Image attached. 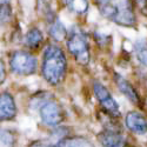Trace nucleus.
Segmentation results:
<instances>
[{
	"label": "nucleus",
	"mask_w": 147,
	"mask_h": 147,
	"mask_svg": "<svg viewBox=\"0 0 147 147\" xmlns=\"http://www.w3.org/2000/svg\"><path fill=\"white\" fill-rule=\"evenodd\" d=\"M42 40H44L42 33L36 27H32L25 35V42L32 50H36V48L41 45Z\"/></svg>",
	"instance_id": "13"
},
{
	"label": "nucleus",
	"mask_w": 147,
	"mask_h": 147,
	"mask_svg": "<svg viewBox=\"0 0 147 147\" xmlns=\"http://www.w3.org/2000/svg\"><path fill=\"white\" fill-rule=\"evenodd\" d=\"M93 90H94V94L96 96L98 101H99L102 111L114 119L120 117V109L119 106L117 104V101L114 100V98L112 96V94L109 93V91L100 82H94L93 85Z\"/></svg>",
	"instance_id": "5"
},
{
	"label": "nucleus",
	"mask_w": 147,
	"mask_h": 147,
	"mask_svg": "<svg viewBox=\"0 0 147 147\" xmlns=\"http://www.w3.org/2000/svg\"><path fill=\"white\" fill-rule=\"evenodd\" d=\"M38 11L44 16V18L48 17L53 11L51 8V0H38Z\"/></svg>",
	"instance_id": "17"
},
{
	"label": "nucleus",
	"mask_w": 147,
	"mask_h": 147,
	"mask_svg": "<svg viewBox=\"0 0 147 147\" xmlns=\"http://www.w3.org/2000/svg\"><path fill=\"white\" fill-rule=\"evenodd\" d=\"M50 100H52L51 94H47V92H39L38 94L33 95L32 100L30 101V106L33 109H40L46 102H48Z\"/></svg>",
	"instance_id": "16"
},
{
	"label": "nucleus",
	"mask_w": 147,
	"mask_h": 147,
	"mask_svg": "<svg viewBox=\"0 0 147 147\" xmlns=\"http://www.w3.org/2000/svg\"><path fill=\"white\" fill-rule=\"evenodd\" d=\"M17 115V105L8 92H3L0 96V119L1 121L13 120Z\"/></svg>",
	"instance_id": "10"
},
{
	"label": "nucleus",
	"mask_w": 147,
	"mask_h": 147,
	"mask_svg": "<svg viewBox=\"0 0 147 147\" xmlns=\"http://www.w3.org/2000/svg\"><path fill=\"white\" fill-rule=\"evenodd\" d=\"M67 69V60L64 51L57 45L46 46L42 64H41V74L44 79L50 85H59L64 80Z\"/></svg>",
	"instance_id": "1"
},
{
	"label": "nucleus",
	"mask_w": 147,
	"mask_h": 147,
	"mask_svg": "<svg viewBox=\"0 0 147 147\" xmlns=\"http://www.w3.org/2000/svg\"><path fill=\"white\" fill-rule=\"evenodd\" d=\"M55 147H94L93 142L84 137H67L54 145Z\"/></svg>",
	"instance_id": "12"
},
{
	"label": "nucleus",
	"mask_w": 147,
	"mask_h": 147,
	"mask_svg": "<svg viewBox=\"0 0 147 147\" xmlns=\"http://www.w3.org/2000/svg\"><path fill=\"white\" fill-rule=\"evenodd\" d=\"M46 22H47V30H48V34L51 35V38L54 39L55 41H63L65 39H67V31L64 26V24L61 22L57 16L53 13H51L48 17L45 18Z\"/></svg>",
	"instance_id": "11"
},
{
	"label": "nucleus",
	"mask_w": 147,
	"mask_h": 147,
	"mask_svg": "<svg viewBox=\"0 0 147 147\" xmlns=\"http://www.w3.org/2000/svg\"><path fill=\"white\" fill-rule=\"evenodd\" d=\"M65 5L68 7L71 12L79 16H82L88 9V1L87 0H64Z\"/></svg>",
	"instance_id": "14"
},
{
	"label": "nucleus",
	"mask_w": 147,
	"mask_h": 147,
	"mask_svg": "<svg viewBox=\"0 0 147 147\" xmlns=\"http://www.w3.org/2000/svg\"><path fill=\"white\" fill-rule=\"evenodd\" d=\"M4 78H5V72H4V64L1 63V82H4Z\"/></svg>",
	"instance_id": "22"
},
{
	"label": "nucleus",
	"mask_w": 147,
	"mask_h": 147,
	"mask_svg": "<svg viewBox=\"0 0 147 147\" xmlns=\"http://www.w3.org/2000/svg\"><path fill=\"white\" fill-rule=\"evenodd\" d=\"M99 11L104 17L114 21L120 26L133 27L137 24L132 0H118L117 3L102 7Z\"/></svg>",
	"instance_id": "2"
},
{
	"label": "nucleus",
	"mask_w": 147,
	"mask_h": 147,
	"mask_svg": "<svg viewBox=\"0 0 147 147\" xmlns=\"http://www.w3.org/2000/svg\"><path fill=\"white\" fill-rule=\"evenodd\" d=\"M98 8H102V7H106V6H109V5H112L114 3H117L118 0H94Z\"/></svg>",
	"instance_id": "21"
},
{
	"label": "nucleus",
	"mask_w": 147,
	"mask_h": 147,
	"mask_svg": "<svg viewBox=\"0 0 147 147\" xmlns=\"http://www.w3.org/2000/svg\"><path fill=\"white\" fill-rule=\"evenodd\" d=\"M12 17V9H11V6L8 4V1H4L1 0V22L4 24L5 21H9Z\"/></svg>",
	"instance_id": "19"
},
{
	"label": "nucleus",
	"mask_w": 147,
	"mask_h": 147,
	"mask_svg": "<svg viewBox=\"0 0 147 147\" xmlns=\"http://www.w3.org/2000/svg\"><path fill=\"white\" fill-rule=\"evenodd\" d=\"M134 51H136V57L140 63L147 66V41L145 39H140L134 45Z\"/></svg>",
	"instance_id": "15"
},
{
	"label": "nucleus",
	"mask_w": 147,
	"mask_h": 147,
	"mask_svg": "<svg viewBox=\"0 0 147 147\" xmlns=\"http://www.w3.org/2000/svg\"><path fill=\"white\" fill-rule=\"evenodd\" d=\"M125 124L129 132L142 136L147 133V118L138 111H131L126 114Z\"/></svg>",
	"instance_id": "8"
},
{
	"label": "nucleus",
	"mask_w": 147,
	"mask_h": 147,
	"mask_svg": "<svg viewBox=\"0 0 147 147\" xmlns=\"http://www.w3.org/2000/svg\"><path fill=\"white\" fill-rule=\"evenodd\" d=\"M68 52L73 55L78 64L87 65L90 63V46L85 35L78 27H73L66 39Z\"/></svg>",
	"instance_id": "3"
},
{
	"label": "nucleus",
	"mask_w": 147,
	"mask_h": 147,
	"mask_svg": "<svg viewBox=\"0 0 147 147\" xmlns=\"http://www.w3.org/2000/svg\"><path fill=\"white\" fill-rule=\"evenodd\" d=\"M28 147H55V146H54V144H51V142H48V141L35 140V141H32Z\"/></svg>",
	"instance_id": "20"
},
{
	"label": "nucleus",
	"mask_w": 147,
	"mask_h": 147,
	"mask_svg": "<svg viewBox=\"0 0 147 147\" xmlns=\"http://www.w3.org/2000/svg\"><path fill=\"white\" fill-rule=\"evenodd\" d=\"M40 118L45 125L57 127L64 120V111L61 106L52 99L40 108Z\"/></svg>",
	"instance_id": "6"
},
{
	"label": "nucleus",
	"mask_w": 147,
	"mask_h": 147,
	"mask_svg": "<svg viewBox=\"0 0 147 147\" xmlns=\"http://www.w3.org/2000/svg\"><path fill=\"white\" fill-rule=\"evenodd\" d=\"M98 141L102 147H127L128 138L122 133L121 128H104L96 136Z\"/></svg>",
	"instance_id": "7"
},
{
	"label": "nucleus",
	"mask_w": 147,
	"mask_h": 147,
	"mask_svg": "<svg viewBox=\"0 0 147 147\" xmlns=\"http://www.w3.org/2000/svg\"><path fill=\"white\" fill-rule=\"evenodd\" d=\"M114 81L117 84V87L119 88V91L124 94L133 105L141 106L140 96H139L137 90L133 87V85L128 80H126L124 77L118 74V73H114Z\"/></svg>",
	"instance_id": "9"
},
{
	"label": "nucleus",
	"mask_w": 147,
	"mask_h": 147,
	"mask_svg": "<svg viewBox=\"0 0 147 147\" xmlns=\"http://www.w3.org/2000/svg\"><path fill=\"white\" fill-rule=\"evenodd\" d=\"M38 61L26 51H16L9 57V67L13 73L20 76H31L36 71Z\"/></svg>",
	"instance_id": "4"
},
{
	"label": "nucleus",
	"mask_w": 147,
	"mask_h": 147,
	"mask_svg": "<svg viewBox=\"0 0 147 147\" xmlns=\"http://www.w3.org/2000/svg\"><path fill=\"white\" fill-rule=\"evenodd\" d=\"M1 142L6 147H13V145L16 142L14 134L8 129H3L1 131Z\"/></svg>",
	"instance_id": "18"
}]
</instances>
